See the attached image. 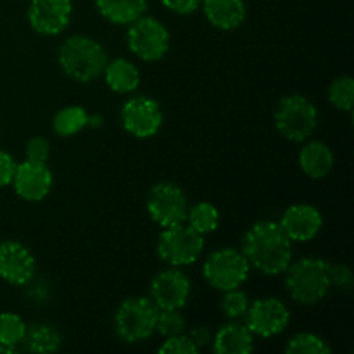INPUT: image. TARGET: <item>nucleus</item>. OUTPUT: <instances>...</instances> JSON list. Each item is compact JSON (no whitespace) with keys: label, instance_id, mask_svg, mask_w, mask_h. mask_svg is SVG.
Segmentation results:
<instances>
[{"label":"nucleus","instance_id":"2f4dec72","mask_svg":"<svg viewBox=\"0 0 354 354\" xmlns=\"http://www.w3.org/2000/svg\"><path fill=\"white\" fill-rule=\"evenodd\" d=\"M328 277H330V286L337 289H346L353 286V272L346 265H330L328 266Z\"/></svg>","mask_w":354,"mask_h":354},{"label":"nucleus","instance_id":"2eb2a0df","mask_svg":"<svg viewBox=\"0 0 354 354\" xmlns=\"http://www.w3.org/2000/svg\"><path fill=\"white\" fill-rule=\"evenodd\" d=\"M71 12V0H31L28 21L37 33L57 35L68 26Z\"/></svg>","mask_w":354,"mask_h":354},{"label":"nucleus","instance_id":"393cba45","mask_svg":"<svg viewBox=\"0 0 354 354\" xmlns=\"http://www.w3.org/2000/svg\"><path fill=\"white\" fill-rule=\"evenodd\" d=\"M26 330V324H24V320L19 315H0V344H6L9 346V348H16L17 344H21V342L24 341Z\"/></svg>","mask_w":354,"mask_h":354},{"label":"nucleus","instance_id":"5701e85b","mask_svg":"<svg viewBox=\"0 0 354 354\" xmlns=\"http://www.w3.org/2000/svg\"><path fill=\"white\" fill-rule=\"evenodd\" d=\"M88 118L90 114L83 107L69 106L55 114L52 120V128L59 137H73L85 127H88Z\"/></svg>","mask_w":354,"mask_h":354},{"label":"nucleus","instance_id":"c85d7f7f","mask_svg":"<svg viewBox=\"0 0 354 354\" xmlns=\"http://www.w3.org/2000/svg\"><path fill=\"white\" fill-rule=\"evenodd\" d=\"M156 332H159L166 339L183 334L185 332V318L180 313V310H159Z\"/></svg>","mask_w":354,"mask_h":354},{"label":"nucleus","instance_id":"9d476101","mask_svg":"<svg viewBox=\"0 0 354 354\" xmlns=\"http://www.w3.org/2000/svg\"><path fill=\"white\" fill-rule=\"evenodd\" d=\"M121 123L124 130L133 137H154L162 124V111L158 100L151 97H131L121 109Z\"/></svg>","mask_w":354,"mask_h":354},{"label":"nucleus","instance_id":"b1692460","mask_svg":"<svg viewBox=\"0 0 354 354\" xmlns=\"http://www.w3.org/2000/svg\"><path fill=\"white\" fill-rule=\"evenodd\" d=\"M185 221L201 235L211 234L220 227V211L214 204L203 201V203L194 204L187 209Z\"/></svg>","mask_w":354,"mask_h":354},{"label":"nucleus","instance_id":"7ed1b4c3","mask_svg":"<svg viewBox=\"0 0 354 354\" xmlns=\"http://www.w3.org/2000/svg\"><path fill=\"white\" fill-rule=\"evenodd\" d=\"M328 263L322 258H303L287 266L286 287L296 303L311 306L330 290Z\"/></svg>","mask_w":354,"mask_h":354},{"label":"nucleus","instance_id":"f257e3e1","mask_svg":"<svg viewBox=\"0 0 354 354\" xmlns=\"http://www.w3.org/2000/svg\"><path fill=\"white\" fill-rule=\"evenodd\" d=\"M280 223L258 221L242 239V254L263 275L275 277L292 263V244Z\"/></svg>","mask_w":354,"mask_h":354},{"label":"nucleus","instance_id":"0eeeda50","mask_svg":"<svg viewBox=\"0 0 354 354\" xmlns=\"http://www.w3.org/2000/svg\"><path fill=\"white\" fill-rule=\"evenodd\" d=\"M251 265L237 249H220L211 252L203 266V275L213 289H237L248 280Z\"/></svg>","mask_w":354,"mask_h":354},{"label":"nucleus","instance_id":"20e7f679","mask_svg":"<svg viewBox=\"0 0 354 354\" xmlns=\"http://www.w3.org/2000/svg\"><path fill=\"white\" fill-rule=\"evenodd\" d=\"M159 308L147 297H128L114 315V328L124 342H140L156 332Z\"/></svg>","mask_w":354,"mask_h":354},{"label":"nucleus","instance_id":"6ab92c4d","mask_svg":"<svg viewBox=\"0 0 354 354\" xmlns=\"http://www.w3.org/2000/svg\"><path fill=\"white\" fill-rule=\"evenodd\" d=\"M299 166L304 175H308L310 178H325L334 166V154L324 142H308L299 152Z\"/></svg>","mask_w":354,"mask_h":354},{"label":"nucleus","instance_id":"4468645a","mask_svg":"<svg viewBox=\"0 0 354 354\" xmlns=\"http://www.w3.org/2000/svg\"><path fill=\"white\" fill-rule=\"evenodd\" d=\"M35 270L33 254L21 242L6 241L0 244V279L10 286H26L33 279Z\"/></svg>","mask_w":354,"mask_h":354},{"label":"nucleus","instance_id":"9b49d317","mask_svg":"<svg viewBox=\"0 0 354 354\" xmlns=\"http://www.w3.org/2000/svg\"><path fill=\"white\" fill-rule=\"evenodd\" d=\"M245 325L259 337H273L286 330L290 313L286 304L277 297H263L249 304L245 313Z\"/></svg>","mask_w":354,"mask_h":354},{"label":"nucleus","instance_id":"4be33fe9","mask_svg":"<svg viewBox=\"0 0 354 354\" xmlns=\"http://www.w3.org/2000/svg\"><path fill=\"white\" fill-rule=\"evenodd\" d=\"M24 342H26L28 351L45 354V353H55L61 348V334L57 328L50 324H37L31 328H28L26 335H24Z\"/></svg>","mask_w":354,"mask_h":354},{"label":"nucleus","instance_id":"f3484780","mask_svg":"<svg viewBox=\"0 0 354 354\" xmlns=\"http://www.w3.org/2000/svg\"><path fill=\"white\" fill-rule=\"evenodd\" d=\"M216 354H249L254 351V334L241 322H228L211 341Z\"/></svg>","mask_w":354,"mask_h":354},{"label":"nucleus","instance_id":"6e6552de","mask_svg":"<svg viewBox=\"0 0 354 354\" xmlns=\"http://www.w3.org/2000/svg\"><path fill=\"white\" fill-rule=\"evenodd\" d=\"M128 48L145 62L159 61L169 50V31L151 16H140L128 24Z\"/></svg>","mask_w":354,"mask_h":354},{"label":"nucleus","instance_id":"f704fd0d","mask_svg":"<svg viewBox=\"0 0 354 354\" xmlns=\"http://www.w3.org/2000/svg\"><path fill=\"white\" fill-rule=\"evenodd\" d=\"M189 337L190 341L197 346V349H203L211 344V341H213V332H211V328L206 327V325H197V327L192 328Z\"/></svg>","mask_w":354,"mask_h":354},{"label":"nucleus","instance_id":"1a4fd4ad","mask_svg":"<svg viewBox=\"0 0 354 354\" xmlns=\"http://www.w3.org/2000/svg\"><path fill=\"white\" fill-rule=\"evenodd\" d=\"M187 197L175 183H156L147 196V211L159 227H173L183 223L187 218Z\"/></svg>","mask_w":354,"mask_h":354},{"label":"nucleus","instance_id":"a211bd4d","mask_svg":"<svg viewBox=\"0 0 354 354\" xmlns=\"http://www.w3.org/2000/svg\"><path fill=\"white\" fill-rule=\"evenodd\" d=\"M204 16L218 30H235L245 19L244 0H203Z\"/></svg>","mask_w":354,"mask_h":354},{"label":"nucleus","instance_id":"412c9836","mask_svg":"<svg viewBox=\"0 0 354 354\" xmlns=\"http://www.w3.org/2000/svg\"><path fill=\"white\" fill-rule=\"evenodd\" d=\"M99 12L114 24H130L147 9V0H95Z\"/></svg>","mask_w":354,"mask_h":354},{"label":"nucleus","instance_id":"dca6fc26","mask_svg":"<svg viewBox=\"0 0 354 354\" xmlns=\"http://www.w3.org/2000/svg\"><path fill=\"white\" fill-rule=\"evenodd\" d=\"M322 214L311 204H292L283 211L280 218V227L287 234L290 241L306 242L317 237L322 230Z\"/></svg>","mask_w":354,"mask_h":354},{"label":"nucleus","instance_id":"a878e982","mask_svg":"<svg viewBox=\"0 0 354 354\" xmlns=\"http://www.w3.org/2000/svg\"><path fill=\"white\" fill-rule=\"evenodd\" d=\"M328 100L339 111L353 109L354 104V80L351 76H339L328 86Z\"/></svg>","mask_w":354,"mask_h":354},{"label":"nucleus","instance_id":"f03ea898","mask_svg":"<svg viewBox=\"0 0 354 354\" xmlns=\"http://www.w3.org/2000/svg\"><path fill=\"white\" fill-rule=\"evenodd\" d=\"M59 64L75 82L88 83L99 78L107 64L102 45L85 35H75L64 40L59 48Z\"/></svg>","mask_w":354,"mask_h":354},{"label":"nucleus","instance_id":"473e14b6","mask_svg":"<svg viewBox=\"0 0 354 354\" xmlns=\"http://www.w3.org/2000/svg\"><path fill=\"white\" fill-rule=\"evenodd\" d=\"M17 162L12 156L6 151H0V187H7L12 183L14 171H16Z\"/></svg>","mask_w":354,"mask_h":354},{"label":"nucleus","instance_id":"ddd939ff","mask_svg":"<svg viewBox=\"0 0 354 354\" xmlns=\"http://www.w3.org/2000/svg\"><path fill=\"white\" fill-rule=\"evenodd\" d=\"M52 183H54V176L47 162H35L26 159L16 166L12 185L21 199L30 201V203L45 199L50 192Z\"/></svg>","mask_w":354,"mask_h":354},{"label":"nucleus","instance_id":"c9c22d12","mask_svg":"<svg viewBox=\"0 0 354 354\" xmlns=\"http://www.w3.org/2000/svg\"><path fill=\"white\" fill-rule=\"evenodd\" d=\"M16 353V348H9L6 344H0V354H12Z\"/></svg>","mask_w":354,"mask_h":354},{"label":"nucleus","instance_id":"aec40b11","mask_svg":"<svg viewBox=\"0 0 354 354\" xmlns=\"http://www.w3.org/2000/svg\"><path fill=\"white\" fill-rule=\"evenodd\" d=\"M102 75L106 76L107 86L116 93H131L140 85V71L128 59L107 61Z\"/></svg>","mask_w":354,"mask_h":354},{"label":"nucleus","instance_id":"f8f14e48","mask_svg":"<svg viewBox=\"0 0 354 354\" xmlns=\"http://www.w3.org/2000/svg\"><path fill=\"white\" fill-rule=\"evenodd\" d=\"M190 279L176 266L162 270L151 282V299L159 310H182L190 297Z\"/></svg>","mask_w":354,"mask_h":354},{"label":"nucleus","instance_id":"423d86ee","mask_svg":"<svg viewBox=\"0 0 354 354\" xmlns=\"http://www.w3.org/2000/svg\"><path fill=\"white\" fill-rule=\"evenodd\" d=\"M204 249V235L194 230L190 225L183 223L166 227L159 235L158 256L171 266L192 265L199 259Z\"/></svg>","mask_w":354,"mask_h":354},{"label":"nucleus","instance_id":"39448f33","mask_svg":"<svg viewBox=\"0 0 354 354\" xmlns=\"http://www.w3.org/2000/svg\"><path fill=\"white\" fill-rule=\"evenodd\" d=\"M318 124V111L303 95H287L280 99L275 109V127L287 140L304 142L313 135Z\"/></svg>","mask_w":354,"mask_h":354},{"label":"nucleus","instance_id":"72a5a7b5","mask_svg":"<svg viewBox=\"0 0 354 354\" xmlns=\"http://www.w3.org/2000/svg\"><path fill=\"white\" fill-rule=\"evenodd\" d=\"M166 9L176 14H192L194 10L199 9L203 0H161Z\"/></svg>","mask_w":354,"mask_h":354},{"label":"nucleus","instance_id":"c756f323","mask_svg":"<svg viewBox=\"0 0 354 354\" xmlns=\"http://www.w3.org/2000/svg\"><path fill=\"white\" fill-rule=\"evenodd\" d=\"M199 349L197 346L190 341L189 335H175V337H168L165 344L159 348L161 354H196Z\"/></svg>","mask_w":354,"mask_h":354},{"label":"nucleus","instance_id":"7c9ffc66","mask_svg":"<svg viewBox=\"0 0 354 354\" xmlns=\"http://www.w3.org/2000/svg\"><path fill=\"white\" fill-rule=\"evenodd\" d=\"M50 156V144L45 137H33L26 144V159L35 162H47Z\"/></svg>","mask_w":354,"mask_h":354},{"label":"nucleus","instance_id":"cd10ccee","mask_svg":"<svg viewBox=\"0 0 354 354\" xmlns=\"http://www.w3.org/2000/svg\"><path fill=\"white\" fill-rule=\"evenodd\" d=\"M249 297L248 294L242 292V290L237 289H230L225 290V294L221 296V311L227 318L230 320H239V318H244L245 313H248L249 308Z\"/></svg>","mask_w":354,"mask_h":354},{"label":"nucleus","instance_id":"bb28decb","mask_svg":"<svg viewBox=\"0 0 354 354\" xmlns=\"http://www.w3.org/2000/svg\"><path fill=\"white\" fill-rule=\"evenodd\" d=\"M287 354H328L330 353V348H328L327 342L322 337L315 334H308V332H303V334L294 335L289 341V344L286 346Z\"/></svg>","mask_w":354,"mask_h":354}]
</instances>
